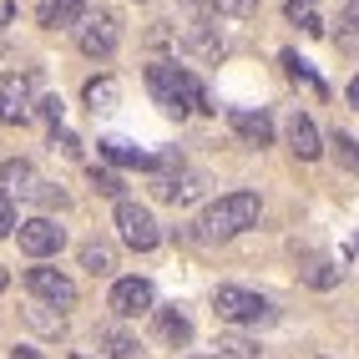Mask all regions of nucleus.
<instances>
[{"instance_id":"f257e3e1","label":"nucleus","mask_w":359,"mask_h":359,"mask_svg":"<svg viewBox=\"0 0 359 359\" xmlns=\"http://www.w3.org/2000/svg\"><path fill=\"white\" fill-rule=\"evenodd\" d=\"M147 91L157 97V107H162L167 116H187V111L208 107L203 81L193 76V71L172 66V61H152V66H147Z\"/></svg>"},{"instance_id":"f03ea898","label":"nucleus","mask_w":359,"mask_h":359,"mask_svg":"<svg viewBox=\"0 0 359 359\" xmlns=\"http://www.w3.org/2000/svg\"><path fill=\"white\" fill-rule=\"evenodd\" d=\"M258 212H263L258 193H228V198H218V203H208L198 233L208 238V243H223V238H238V233L258 228Z\"/></svg>"},{"instance_id":"7ed1b4c3","label":"nucleus","mask_w":359,"mask_h":359,"mask_svg":"<svg viewBox=\"0 0 359 359\" xmlns=\"http://www.w3.org/2000/svg\"><path fill=\"white\" fill-rule=\"evenodd\" d=\"M212 309H218V319L228 324H273L278 309L253 294V289H238V283H223V289H212Z\"/></svg>"},{"instance_id":"20e7f679","label":"nucleus","mask_w":359,"mask_h":359,"mask_svg":"<svg viewBox=\"0 0 359 359\" xmlns=\"http://www.w3.org/2000/svg\"><path fill=\"white\" fill-rule=\"evenodd\" d=\"M31 111H36V76L31 71H6L0 76V122L20 127L31 122Z\"/></svg>"},{"instance_id":"39448f33","label":"nucleus","mask_w":359,"mask_h":359,"mask_svg":"<svg viewBox=\"0 0 359 359\" xmlns=\"http://www.w3.org/2000/svg\"><path fill=\"white\" fill-rule=\"evenodd\" d=\"M116 233H122V243L127 248H137V253H152L157 243H162V228H157V218L142 203H132V198H122L116 203Z\"/></svg>"},{"instance_id":"423d86ee","label":"nucleus","mask_w":359,"mask_h":359,"mask_svg":"<svg viewBox=\"0 0 359 359\" xmlns=\"http://www.w3.org/2000/svg\"><path fill=\"white\" fill-rule=\"evenodd\" d=\"M76 46H81V56L91 61H107L116 46H122V31H116V15L97 11V15H81L76 20Z\"/></svg>"},{"instance_id":"0eeeda50","label":"nucleus","mask_w":359,"mask_h":359,"mask_svg":"<svg viewBox=\"0 0 359 359\" xmlns=\"http://www.w3.org/2000/svg\"><path fill=\"white\" fill-rule=\"evenodd\" d=\"M15 243L26 258H56L66 248V228L56 218H26V223H15Z\"/></svg>"},{"instance_id":"6e6552de","label":"nucleus","mask_w":359,"mask_h":359,"mask_svg":"<svg viewBox=\"0 0 359 359\" xmlns=\"http://www.w3.org/2000/svg\"><path fill=\"white\" fill-rule=\"evenodd\" d=\"M152 193L162 198V203H172V208H187V203H198L203 193H208V172L203 167H177V172H162V177H152Z\"/></svg>"},{"instance_id":"1a4fd4ad","label":"nucleus","mask_w":359,"mask_h":359,"mask_svg":"<svg viewBox=\"0 0 359 359\" xmlns=\"http://www.w3.org/2000/svg\"><path fill=\"white\" fill-rule=\"evenodd\" d=\"M107 309L116 319H137V314H152L157 309V289H152V278H116L111 283V299H107Z\"/></svg>"},{"instance_id":"9d476101","label":"nucleus","mask_w":359,"mask_h":359,"mask_svg":"<svg viewBox=\"0 0 359 359\" xmlns=\"http://www.w3.org/2000/svg\"><path fill=\"white\" fill-rule=\"evenodd\" d=\"M26 289L41 304H51V309H71V304H76V283H71L61 269H26Z\"/></svg>"},{"instance_id":"9b49d317","label":"nucleus","mask_w":359,"mask_h":359,"mask_svg":"<svg viewBox=\"0 0 359 359\" xmlns=\"http://www.w3.org/2000/svg\"><path fill=\"white\" fill-rule=\"evenodd\" d=\"M182 46H187V51H193L198 61H223V56H228V41L218 36L212 15H193V20H182Z\"/></svg>"},{"instance_id":"f8f14e48","label":"nucleus","mask_w":359,"mask_h":359,"mask_svg":"<svg viewBox=\"0 0 359 359\" xmlns=\"http://www.w3.org/2000/svg\"><path fill=\"white\" fill-rule=\"evenodd\" d=\"M228 122H233V132L248 142V147H269L273 142V116L269 111H253V107H228Z\"/></svg>"},{"instance_id":"ddd939ff","label":"nucleus","mask_w":359,"mask_h":359,"mask_svg":"<svg viewBox=\"0 0 359 359\" xmlns=\"http://www.w3.org/2000/svg\"><path fill=\"white\" fill-rule=\"evenodd\" d=\"M36 182H41V177H36V167H31L26 157L0 162V193H6L11 203H15V198H31V193H36Z\"/></svg>"},{"instance_id":"4468645a","label":"nucleus","mask_w":359,"mask_h":359,"mask_svg":"<svg viewBox=\"0 0 359 359\" xmlns=\"http://www.w3.org/2000/svg\"><path fill=\"white\" fill-rule=\"evenodd\" d=\"M289 147H294V157H299V162H314V157L324 152L314 116H304V111H294V116H289Z\"/></svg>"},{"instance_id":"2eb2a0df","label":"nucleus","mask_w":359,"mask_h":359,"mask_svg":"<svg viewBox=\"0 0 359 359\" xmlns=\"http://www.w3.org/2000/svg\"><path fill=\"white\" fill-rule=\"evenodd\" d=\"M97 344H102L111 359H142V344H137V334H127L122 324H102V329H97Z\"/></svg>"},{"instance_id":"dca6fc26","label":"nucleus","mask_w":359,"mask_h":359,"mask_svg":"<svg viewBox=\"0 0 359 359\" xmlns=\"http://www.w3.org/2000/svg\"><path fill=\"white\" fill-rule=\"evenodd\" d=\"M81 15H86V0H51V6L41 11V26H51V31H71Z\"/></svg>"},{"instance_id":"f3484780","label":"nucleus","mask_w":359,"mask_h":359,"mask_svg":"<svg viewBox=\"0 0 359 359\" xmlns=\"http://www.w3.org/2000/svg\"><path fill=\"white\" fill-rule=\"evenodd\" d=\"M116 97H122V86H116L111 76H91V81L81 86V102H86L91 111H111V107H116Z\"/></svg>"},{"instance_id":"a211bd4d","label":"nucleus","mask_w":359,"mask_h":359,"mask_svg":"<svg viewBox=\"0 0 359 359\" xmlns=\"http://www.w3.org/2000/svg\"><path fill=\"white\" fill-rule=\"evenodd\" d=\"M102 157L111 167H142V172H152V152L132 147V142H102Z\"/></svg>"},{"instance_id":"6ab92c4d","label":"nucleus","mask_w":359,"mask_h":359,"mask_svg":"<svg viewBox=\"0 0 359 359\" xmlns=\"http://www.w3.org/2000/svg\"><path fill=\"white\" fill-rule=\"evenodd\" d=\"M157 329H162L167 344H187V339H193V319H187L177 304L172 309H157Z\"/></svg>"},{"instance_id":"aec40b11","label":"nucleus","mask_w":359,"mask_h":359,"mask_svg":"<svg viewBox=\"0 0 359 359\" xmlns=\"http://www.w3.org/2000/svg\"><path fill=\"white\" fill-rule=\"evenodd\" d=\"M81 269H86L91 278H107V273L116 269V253H111L107 243H97V238H91V243H81Z\"/></svg>"},{"instance_id":"412c9836","label":"nucleus","mask_w":359,"mask_h":359,"mask_svg":"<svg viewBox=\"0 0 359 359\" xmlns=\"http://www.w3.org/2000/svg\"><path fill=\"white\" fill-rule=\"evenodd\" d=\"M218 359H258V344L248 339V334H218Z\"/></svg>"},{"instance_id":"4be33fe9","label":"nucleus","mask_w":359,"mask_h":359,"mask_svg":"<svg viewBox=\"0 0 359 359\" xmlns=\"http://www.w3.org/2000/svg\"><path fill=\"white\" fill-rule=\"evenodd\" d=\"M304 283L309 289H334V283H339V269H334L329 258H309L304 263Z\"/></svg>"},{"instance_id":"5701e85b","label":"nucleus","mask_w":359,"mask_h":359,"mask_svg":"<svg viewBox=\"0 0 359 359\" xmlns=\"http://www.w3.org/2000/svg\"><path fill=\"white\" fill-rule=\"evenodd\" d=\"M329 147H334V157L344 162V172H354V177H359V142H354L349 132H334Z\"/></svg>"},{"instance_id":"b1692460","label":"nucleus","mask_w":359,"mask_h":359,"mask_svg":"<svg viewBox=\"0 0 359 359\" xmlns=\"http://www.w3.org/2000/svg\"><path fill=\"white\" fill-rule=\"evenodd\" d=\"M289 20H294V26H304L309 36H324V20L314 15V6H309V0H289Z\"/></svg>"},{"instance_id":"393cba45","label":"nucleus","mask_w":359,"mask_h":359,"mask_svg":"<svg viewBox=\"0 0 359 359\" xmlns=\"http://www.w3.org/2000/svg\"><path fill=\"white\" fill-rule=\"evenodd\" d=\"M91 187H97L102 198H116V203H122V177H116L111 167H91Z\"/></svg>"},{"instance_id":"a878e982","label":"nucleus","mask_w":359,"mask_h":359,"mask_svg":"<svg viewBox=\"0 0 359 359\" xmlns=\"http://www.w3.org/2000/svg\"><path fill=\"white\" fill-rule=\"evenodd\" d=\"M26 319L41 329V334H66V319L61 314H51V309H46V304H36V309H26Z\"/></svg>"},{"instance_id":"bb28decb","label":"nucleus","mask_w":359,"mask_h":359,"mask_svg":"<svg viewBox=\"0 0 359 359\" xmlns=\"http://www.w3.org/2000/svg\"><path fill=\"white\" fill-rule=\"evenodd\" d=\"M36 203H46V208H66V193H61V182L51 187V182H36V193H31Z\"/></svg>"},{"instance_id":"cd10ccee","label":"nucleus","mask_w":359,"mask_h":359,"mask_svg":"<svg viewBox=\"0 0 359 359\" xmlns=\"http://www.w3.org/2000/svg\"><path fill=\"white\" fill-rule=\"evenodd\" d=\"M212 11H223V15H238V20H243V15L258 11V0H212Z\"/></svg>"},{"instance_id":"c85d7f7f","label":"nucleus","mask_w":359,"mask_h":359,"mask_svg":"<svg viewBox=\"0 0 359 359\" xmlns=\"http://www.w3.org/2000/svg\"><path fill=\"white\" fill-rule=\"evenodd\" d=\"M339 31H344V36H359V0H344V11H339Z\"/></svg>"},{"instance_id":"c756f323","label":"nucleus","mask_w":359,"mask_h":359,"mask_svg":"<svg viewBox=\"0 0 359 359\" xmlns=\"http://www.w3.org/2000/svg\"><path fill=\"white\" fill-rule=\"evenodd\" d=\"M11 233H15V203L0 193V238H11Z\"/></svg>"},{"instance_id":"7c9ffc66","label":"nucleus","mask_w":359,"mask_h":359,"mask_svg":"<svg viewBox=\"0 0 359 359\" xmlns=\"http://www.w3.org/2000/svg\"><path fill=\"white\" fill-rule=\"evenodd\" d=\"M36 107H41V116H46V122H51V127L61 122V97H41Z\"/></svg>"},{"instance_id":"2f4dec72","label":"nucleus","mask_w":359,"mask_h":359,"mask_svg":"<svg viewBox=\"0 0 359 359\" xmlns=\"http://www.w3.org/2000/svg\"><path fill=\"white\" fill-rule=\"evenodd\" d=\"M11 359H41V349H26V344H20V349H11Z\"/></svg>"},{"instance_id":"473e14b6","label":"nucleus","mask_w":359,"mask_h":359,"mask_svg":"<svg viewBox=\"0 0 359 359\" xmlns=\"http://www.w3.org/2000/svg\"><path fill=\"white\" fill-rule=\"evenodd\" d=\"M349 107H359V81H349Z\"/></svg>"},{"instance_id":"72a5a7b5","label":"nucleus","mask_w":359,"mask_h":359,"mask_svg":"<svg viewBox=\"0 0 359 359\" xmlns=\"http://www.w3.org/2000/svg\"><path fill=\"white\" fill-rule=\"evenodd\" d=\"M71 359H86V354H71Z\"/></svg>"},{"instance_id":"f704fd0d","label":"nucleus","mask_w":359,"mask_h":359,"mask_svg":"<svg viewBox=\"0 0 359 359\" xmlns=\"http://www.w3.org/2000/svg\"><path fill=\"white\" fill-rule=\"evenodd\" d=\"M193 359H198V354H193Z\"/></svg>"}]
</instances>
